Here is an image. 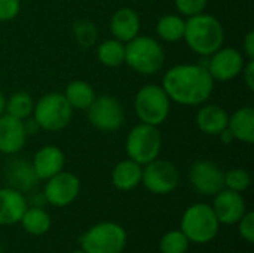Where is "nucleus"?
<instances>
[{
    "label": "nucleus",
    "instance_id": "f257e3e1",
    "mask_svg": "<svg viewBox=\"0 0 254 253\" xmlns=\"http://www.w3.org/2000/svg\"><path fill=\"white\" fill-rule=\"evenodd\" d=\"M214 82L204 64H177L164 75L161 86L177 104L201 106L211 97Z\"/></svg>",
    "mask_w": 254,
    "mask_h": 253
},
{
    "label": "nucleus",
    "instance_id": "f03ea898",
    "mask_svg": "<svg viewBox=\"0 0 254 253\" xmlns=\"http://www.w3.org/2000/svg\"><path fill=\"white\" fill-rule=\"evenodd\" d=\"M183 39L190 51L202 57H210L223 46L225 28L216 16L202 12L186 19Z\"/></svg>",
    "mask_w": 254,
    "mask_h": 253
},
{
    "label": "nucleus",
    "instance_id": "7ed1b4c3",
    "mask_svg": "<svg viewBox=\"0 0 254 253\" xmlns=\"http://www.w3.org/2000/svg\"><path fill=\"white\" fill-rule=\"evenodd\" d=\"M180 230L190 243L207 245L217 237L220 231V222L216 218L211 204L195 203L183 212Z\"/></svg>",
    "mask_w": 254,
    "mask_h": 253
},
{
    "label": "nucleus",
    "instance_id": "20e7f679",
    "mask_svg": "<svg viewBox=\"0 0 254 253\" xmlns=\"http://www.w3.org/2000/svg\"><path fill=\"white\" fill-rule=\"evenodd\" d=\"M165 61L162 45L150 36H135L125 43V63L140 75L158 73Z\"/></svg>",
    "mask_w": 254,
    "mask_h": 253
},
{
    "label": "nucleus",
    "instance_id": "39448f33",
    "mask_svg": "<svg viewBox=\"0 0 254 253\" xmlns=\"http://www.w3.org/2000/svg\"><path fill=\"white\" fill-rule=\"evenodd\" d=\"M79 242L85 253H122L127 248L128 234L118 222L103 221L92 225Z\"/></svg>",
    "mask_w": 254,
    "mask_h": 253
},
{
    "label": "nucleus",
    "instance_id": "423d86ee",
    "mask_svg": "<svg viewBox=\"0 0 254 253\" xmlns=\"http://www.w3.org/2000/svg\"><path fill=\"white\" fill-rule=\"evenodd\" d=\"M34 124L45 131L64 130L73 116V109L61 92L45 94L33 107Z\"/></svg>",
    "mask_w": 254,
    "mask_h": 253
},
{
    "label": "nucleus",
    "instance_id": "0eeeda50",
    "mask_svg": "<svg viewBox=\"0 0 254 253\" xmlns=\"http://www.w3.org/2000/svg\"><path fill=\"white\" fill-rule=\"evenodd\" d=\"M134 109L143 124L159 127L170 115L171 100L161 85L147 84L138 89L134 100Z\"/></svg>",
    "mask_w": 254,
    "mask_h": 253
},
{
    "label": "nucleus",
    "instance_id": "6e6552de",
    "mask_svg": "<svg viewBox=\"0 0 254 253\" xmlns=\"http://www.w3.org/2000/svg\"><path fill=\"white\" fill-rule=\"evenodd\" d=\"M161 146L162 137L158 127L143 122L131 128L125 142L128 158L140 166H146L147 163L156 160L161 154Z\"/></svg>",
    "mask_w": 254,
    "mask_h": 253
},
{
    "label": "nucleus",
    "instance_id": "1a4fd4ad",
    "mask_svg": "<svg viewBox=\"0 0 254 253\" xmlns=\"http://www.w3.org/2000/svg\"><path fill=\"white\" fill-rule=\"evenodd\" d=\"M180 183V171L171 161L159 157L143 166L141 185L155 195H167L177 189Z\"/></svg>",
    "mask_w": 254,
    "mask_h": 253
},
{
    "label": "nucleus",
    "instance_id": "9d476101",
    "mask_svg": "<svg viewBox=\"0 0 254 253\" xmlns=\"http://www.w3.org/2000/svg\"><path fill=\"white\" fill-rule=\"evenodd\" d=\"M88 110V119L100 131H116L124 122V109L112 95L95 97Z\"/></svg>",
    "mask_w": 254,
    "mask_h": 253
},
{
    "label": "nucleus",
    "instance_id": "9b49d317",
    "mask_svg": "<svg viewBox=\"0 0 254 253\" xmlns=\"http://www.w3.org/2000/svg\"><path fill=\"white\" fill-rule=\"evenodd\" d=\"M80 194V180L70 171H60L46 180L43 197L54 207H67L76 201Z\"/></svg>",
    "mask_w": 254,
    "mask_h": 253
},
{
    "label": "nucleus",
    "instance_id": "f8f14e48",
    "mask_svg": "<svg viewBox=\"0 0 254 253\" xmlns=\"http://www.w3.org/2000/svg\"><path fill=\"white\" fill-rule=\"evenodd\" d=\"M189 182L198 194L214 197L225 188V171L213 161L199 160L189 169Z\"/></svg>",
    "mask_w": 254,
    "mask_h": 253
},
{
    "label": "nucleus",
    "instance_id": "ddd939ff",
    "mask_svg": "<svg viewBox=\"0 0 254 253\" xmlns=\"http://www.w3.org/2000/svg\"><path fill=\"white\" fill-rule=\"evenodd\" d=\"M244 64H246V58L241 51L231 46L228 48L222 46L220 49H217L214 54L210 55L208 63L204 66L207 67V70L210 72L214 81L226 82L240 76Z\"/></svg>",
    "mask_w": 254,
    "mask_h": 253
},
{
    "label": "nucleus",
    "instance_id": "4468645a",
    "mask_svg": "<svg viewBox=\"0 0 254 253\" xmlns=\"http://www.w3.org/2000/svg\"><path fill=\"white\" fill-rule=\"evenodd\" d=\"M211 207L220 225H237L238 221L247 212L243 194L226 188H223L220 192L214 195Z\"/></svg>",
    "mask_w": 254,
    "mask_h": 253
},
{
    "label": "nucleus",
    "instance_id": "2eb2a0df",
    "mask_svg": "<svg viewBox=\"0 0 254 253\" xmlns=\"http://www.w3.org/2000/svg\"><path fill=\"white\" fill-rule=\"evenodd\" d=\"M28 130L22 119L7 113L0 115V152L4 155L18 154L27 142Z\"/></svg>",
    "mask_w": 254,
    "mask_h": 253
},
{
    "label": "nucleus",
    "instance_id": "dca6fc26",
    "mask_svg": "<svg viewBox=\"0 0 254 253\" xmlns=\"http://www.w3.org/2000/svg\"><path fill=\"white\" fill-rule=\"evenodd\" d=\"M27 207L28 200L24 192L12 186L0 188V227H12L19 224Z\"/></svg>",
    "mask_w": 254,
    "mask_h": 253
},
{
    "label": "nucleus",
    "instance_id": "f3484780",
    "mask_svg": "<svg viewBox=\"0 0 254 253\" xmlns=\"http://www.w3.org/2000/svg\"><path fill=\"white\" fill-rule=\"evenodd\" d=\"M65 166L64 152L52 145H46L40 148L33 158L31 167L39 180H48L57 173L63 171Z\"/></svg>",
    "mask_w": 254,
    "mask_h": 253
},
{
    "label": "nucleus",
    "instance_id": "a211bd4d",
    "mask_svg": "<svg viewBox=\"0 0 254 253\" xmlns=\"http://www.w3.org/2000/svg\"><path fill=\"white\" fill-rule=\"evenodd\" d=\"M110 31L115 39L127 43L140 31V16L131 7H121L118 9L110 19Z\"/></svg>",
    "mask_w": 254,
    "mask_h": 253
},
{
    "label": "nucleus",
    "instance_id": "6ab92c4d",
    "mask_svg": "<svg viewBox=\"0 0 254 253\" xmlns=\"http://www.w3.org/2000/svg\"><path fill=\"white\" fill-rule=\"evenodd\" d=\"M229 113L219 104H201L196 113V125L207 136H219L228 128Z\"/></svg>",
    "mask_w": 254,
    "mask_h": 253
},
{
    "label": "nucleus",
    "instance_id": "aec40b11",
    "mask_svg": "<svg viewBox=\"0 0 254 253\" xmlns=\"http://www.w3.org/2000/svg\"><path fill=\"white\" fill-rule=\"evenodd\" d=\"M141 173H143V166L128 158L119 161L115 166L110 179L116 189L128 192L135 189L138 185H141Z\"/></svg>",
    "mask_w": 254,
    "mask_h": 253
},
{
    "label": "nucleus",
    "instance_id": "412c9836",
    "mask_svg": "<svg viewBox=\"0 0 254 253\" xmlns=\"http://www.w3.org/2000/svg\"><path fill=\"white\" fill-rule=\"evenodd\" d=\"M228 130L232 133L234 139L247 145L254 142V109L252 106H244L235 110L228 121Z\"/></svg>",
    "mask_w": 254,
    "mask_h": 253
},
{
    "label": "nucleus",
    "instance_id": "4be33fe9",
    "mask_svg": "<svg viewBox=\"0 0 254 253\" xmlns=\"http://www.w3.org/2000/svg\"><path fill=\"white\" fill-rule=\"evenodd\" d=\"M19 224L27 234L33 237H42L49 233L52 227V218L43 207L31 206L25 209Z\"/></svg>",
    "mask_w": 254,
    "mask_h": 253
},
{
    "label": "nucleus",
    "instance_id": "5701e85b",
    "mask_svg": "<svg viewBox=\"0 0 254 253\" xmlns=\"http://www.w3.org/2000/svg\"><path fill=\"white\" fill-rule=\"evenodd\" d=\"M64 97H65V100L68 101V104L71 106L73 110L74 109L86 110L97 95H95V91L91 86V84H88L86 81L76 79V81H71L67 85Z\"/></svg>",
    "mask_w": 254,
    "mask_h": 253
},
{
    "label": "nucleus",
    "instance_id": "b1692460",
    "mask_svg": "<svg viewBox=\"0 0 254 253\" xmlns=\"http://www.w3.org/2000/svg\"><path fill=\"white\" fill-rule=\"evenodd\" d=\"M7 179H9L10 186L21 192H27V191L33 189L36 186V183L39 182L31 164H28L25 161H15L9 167Z\"/></svg>",
    "mask_w": 254,
    "mask_h": 253
},
{
    "label": "nucleus",
    "instance_id": "393cba45",
    "mask_svg": "<svg viewBox=\"0 0 254 253\" xmlns=\"http://www.w3.org/2000/svg\"><path fill=\"white\" fill-rule=\"evenodd\" d=\"M185 25H186V19H183L182 15L168 13V15H164L162 18H159V21L156 24V33L162 40L176 43L183 39Z\"/></svg>",
    "mask_w": 254,
    "mask_h": 253
},
{
    "label": "nucleus",
    "instance_id": "a878e982",
    "mask_svg": "<svg viewBox=\"0 0 254 253\" xmlns=\"http://www.w3.org/2000/svg\"><path fill=\"white\" fill-rule=\"evenodd\" d=\"M97 58L106 67H119L125 63V43L118 39H109L97 48Z\"/></svg>",
    "mask_w": 254,
    "mask_h": 253
},
{
    "label": "nucleus",
    "instance_id": "bb28decb",
    "mask_svg": "<svg viewBox=\"0 0 254 253\" xmlns=\"http://www.w3.org/2000/svg\"><path fill=\"white\" fill-rule=\"evenodd\" d=\"M33 98L25 91H18L9 97V100L4 103V112L10 116H15L18 119H27L33 113Z\"/></svg>",
    "mask_w": 254,
    "mask_h": 253
},
{
    "label": "nucleus",
    "instance_id": "cd10ccee",
    "mask_svg": "<svg viewBox=\"0 0 254 253\" xmlns=\"http://www.w3.org/2000/svg\"><path fill=\"white\" fill-rule=\"evenodd\" d=\"M190 242L182 233V230L167 231L159 240V252L161 253H186L189 251Z\"/></svg>",
    "mask_w": 254,
    "mask_h": 253
},
{
    "label": "nucleus",
    "instance_id": "c85d7f7f",
    "mask_svg": "<svg viewBox=\"0 0 254 253\" xmlns=\"http://www.w3.org/2000/svg\"><path fill=\"white\" fill-rule=\"evenodd\" d=\"M252 183L250 173L244 169H232L225 171V188L235 191V192H244L249 189Z\"/></svg>",
    "mask_w": 254,
    "mask_h": 253
},
{
    "label": "nucleus",
    "instance_id": "c756f323",
    "mask_svg": "<svg viewBox=\"0 0 254 253\" xmlns=\"http://www.w3.org/2000/svg\"><path fill=\"white\" fill-rule=\"evenodd\" d=\"M176 9L182 16H193L207 9L208 0H174Z\"/></svg>",
    "mask_w": 254,
    "mask_h": 253
},
{
    "label": "nucleus",
    "instance_id": "7c9ffc66",
    "mask_svg": "<svg viewBox=\"0 0 254 253\" xmlns=\"http://www.w3.org/2000/svg\"><path fill=\"white\" fill-rule=\"evenodd\" d=\"M74 34H76V39L80 45L89 46L95 42L97 31H95L94 24H91L88 21H80V22L74 24Z\"/></svg>",
    "mask_w": 254,
    "mask_h": 253
},
{
    "label": "nucleus",
    "instance_id": "2f4dec72",
    "mask_svg": "<svg viewBox=\"0 0 254 253\" xmlns=\"http://www.w3.org/2000/svg\"><path fill=\"white\" fill-rule=\"evenodd\" d=\"M238 227V233L240 237L247 242L249 245H252L254 242V213L252 210H247L244 213V216L238 221L237 224Z\"/></svg>",
    "mask_w": 254,
    "mask_h": 253
},
{
    "label": "nucleus",
    "instance_id": "473e14b6",
    "mask_svg": "<svg viewBox=\"0 0 254 253\" xmlns=\"http://www.w3.org/2000/svg\"><path fill=\"white\" fill-rule=\"evenodd\" d=\"M19 9H21L19 0H0V22H6L16 18Z\"/></svg>",
    "mask_w": 254,
    "mask_h": 253
},
{
    "label": "nucleus",
    "instance_id": "72a5a7b5",
    "mask_svg": "<svg viewBox=\"0 0 254 253\" xmlns=\"http://www.w3.org/2000/svg\"><path fill=\"white\" fill-rule=\"evenodd\" d=\"M243 76H244V82L247 85V88L250 91L254 89V60H247L244 67H243Z\"/></svg>",
    "mask_w": 254,
    "mask_h": 253
},
{
    "label": "nucleus",
    "instance_id": "f704fd0d",
    "mask_svg": "<svg viewBox=\"0 0 254 253\" xmlns=\"http://www.w3.org/2000/svg\"><path fill=\"white\" fill-rule=\"evenodd\" d=\"M243 52L246 54L247 60H254V31H249L246 36H244V40H243Z\"/></svg>",
    "mask_w": 254,
    "mask_h": 253
},
{
    "label": "nucleus",
    "instance_id": "c9c22d12",
    "mask_svg": "<svg viewBox=\"0 0 254 253\" xmlns=\"http://www.w3.org/2000/svg\"><path fill=\"white\" fill-rule=\"evenodd\" d=\"M217 137H220V140H222L225 145H231V143L235 140V139H234V136H232V133H231L228 128H226V130H223V131H222V133H220Z\"/></svg>",
    "mask_w": 254,
    "mask_h": 253
},
{
    "label": "nucleus",
    "instance_id": "e433bc0d",
    "mask_svg": "<svg viewBox=\"0 0 254 253\" xmlns=\"http://www.w3.org/2000/svg\"><path fill=\"white\" fill-rule=\"evenodd\" d=\"M4 103H6L4 95H3V92L0 91V115H3V113H4Z\"/></svg>",
    "mask_w": 254,
    "mask_h": 253
},
{
    "label": "nucleus",
    "instance_id": "4c0bfd02",
    "mask_svg": "<svg viewBox=\"0 0 254 253\" xmlns=\"http://www.w3.org/2000/svg\"><path fill=\"white\" fill-rule=\"evenodd\" d=\"M70 253H85L82 249H76V251H73V252H70Z\"/></svg>",
    "mask_w": 254,
    "mask_h": 253
},
{
    "label": "nucleus",
    "instance_id": "58836bf2",
    "mask_svg": "<svg viewBox=\"0 0 254 253\" xmlns=\"http://www.w3.org/2000/svg\"><path fill=\"white\" fill-rule=\"evenodd\" d=\"M0 253H3V246H1V243H0Z\"/></svg>",
    "mask_w": 254,
    "mask_h": 253
}]
</instances>
